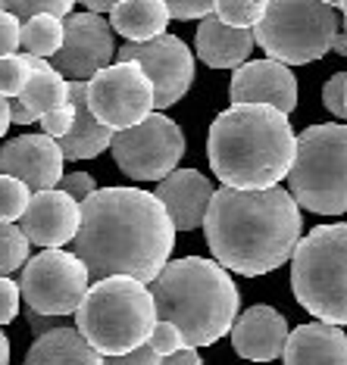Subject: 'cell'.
I'll return each instance as SVG.
<instances>
[{"label": "cell", "instance_id": "cell-17", "mask_svg": "<svg viewBox=\"0 0 347 365\" xmlns=\"http://www.w3.org/2000/svg\"><path fill=\"white\" fill-rule=\"evenodd\" d=\"M288 322L285 315L272 306H251L235 319L231 328V346L241 359L251 362H272L285 353L288 344Z\"/></svg>", "mask_w": 347, "mask_h": 365}, {"label": "cell", "instance_id": "cell-41", "mask_svg": "<svg viewBox=\"0 0 347 365\" xmlns=\"http://www.w3.org/2000/svg\"><path fill=\"white\" fill-rule=\"evenodd\" d=\"M13 125V115H10V97L0 94V138L6 135V128Z\"/></svg>", "mask_w": 347, "mask_h": 365}, {"label": "cell", "instance_id": "cell-12", "mask_svg": "<svg viewBox=\"0 0 347 365\" xmlns=\"http://www.w3.org/2000/svg\"><path fill=\"white\" fill-rule=\"evenodd\" d=\"M119 60H131L151 76L154 94H156V110H169L194 85V53L176 35H160L144 44H129L119 47Z\"/></svg>", "mask_w": 347, "mask_h": 365}, {"label": "cell", "instance_id": "cell-46", "mask_svg": "<svg viewBox=\"0 0 347 365\" xmlns=\"http://www.w3.org/2000/svg\"><path fill=\"white\" fill-rule=\"evenodd\" d=\"M4 6H6V0H0V10H4Z\"/></svg>", "mask_w": 347, "mask_h": 365}, {"label": "cell", "instance_id": "cell-48", "mask_svg": "<svg viewBox=\"0 0 347 365\" xmlns=\"http://www.w3.org/2000/svg\"><path fill=\"white\" fill-rule=\"evenodd\" d=\"M26 365H29V362H26Z\"/></svg>", "mask_w": 347, "mask_h": 365}, {"label": "cell", "instance_id": "cell-18", "mask_svg": "<svg viewBox=\"0 0 347 365\" xmlns=\"http://www.w3.org/2000/svg\"><path fill=\"white\" fill-rule=\"evenodd\" d=\"M154 194L160 197L163 206L169 210L178 231H194L197 225H203L216 190H213L210 178L201 175L197 169H176L172 175L156 181Z\"/></svg>", "mask_w": 347, "mask_h": 365}, {"label": "cell", "instance_id": "cell-21", "mask_svg": "<svg viewBox=\"0 0 347 365\" xmlns=\"http://www.w3.org/2000/svg\"><path fill=\"white\" fill-rule=\"evenodd\" d=\"M253 44V29H235L226 26L219 16H206L197 26V56L210 66V69H238L247 63Z\"/></svg>", "mask_w": 347, "mask_h": 365}, {"label": "cell", "instance_id": "cell-8", "mask_svg": "<svg viewBox=\"0 0 347 365\" xmlns=\"http://www.w3.org/2000/svg\"><path fill=\"white\" fill-rule=\"evenodd\" d=\"M338 31V13L326 0H269L253 38L272 60L303 66L332 51Z\"/></svg>", "mask_w": 347, "mask_h": 365}, {"label": "cell", "instance_id": "cell-3", "mask_svg": "<svg viewBox=\"0 0 347 365\" xmlns=\"http://www.w3.org/2000/svg\"><path fill=\"white\" fill-rule=\"evenodd\" d=\"M297 138L288 113L269 103H231L206 135L210 169L226 187L263 190L288 178Z\"/></svg>", "mask_w": 347, "mask_h": 365}, {"label": "cell", "instance_id": "cell-26", "mask_svg": "<svg viewBox=\"0 0 347 365\" xmlns=\"http://www.w3.org/2000/svg\"><path fill=\"white\" fill-rule=\"evenodd\" d=\"M29 247L31 240L19 222H0V275H13V272L26 269Z\"/></svg>", "mask_w": 347, "mask_h": 365}, {"label": "cell", "instance_id": "cell-34", "mask_svg": "<svg viewBox=\"0 0 347 365\" xmlns=\"http://www.w3.org/2000/svg\"><path fill=\"white\" fill-rule=\"evenodd\" d=\"M22 47V19L10 10H0V56H10Z\"/></svg>", "mask_w": 347, "mask_h": 365}, {"label": "cell", "instance_id": "cell-24", "mask_svg": "<svg viewBox=\"0 0 347 365\" xmlns=\"http://www.w3.org/2000/svg\"><path fill=\"white\" fill-rule=\"evenodd\" d=\"M169 19L172 13L166 0H119L110 10L113 31H119L131 44H144V41L166 35Z\"/></svg>", "mask_w": 347, "mask_h": 365}, {"label": "cell", "instance_id": "cell-33", "mask_svg": "<svg viewBox=\"0 0 347 365\" xmlns=\"http://www.w3.org/2000/svg\"><path fill=\"white\" fill-rule=\"evenodd\" d=\"M72 122H76V106H72V101L66 103V106H56V110L41 115V128H44V135H51L56 140L69 135Z\"/></svg>", "mask_w": 347, "mask_h": 365}, {"label": "cell", "instance_id": "cell-6", "mask_svg": "<svg viewBox=\"0 0 347 365\" xmlns=\"http://www.w3.org/2000/svg\"><path fill=\"white\" fill-rule=\"evenodd\" d=\"M297 303L326 325H347V225H319L291 256Z\"/></svg>", "mask_w": 347, "mask_h": 365}, {"label": "cell", "instance_id": "cell-5", "mask_svg": "<svg viewBox=\"0 0 347 365\" xmlns=\"http://www.w3.org/2000/svg\"><path fill=\"white\" fill-rule=\"evenodd\" d=\"M156 322L154 290L129 275L94 281L76 312L79 331L101 356H122L144 346Z\"/></svg>", "mask_w": 347, "mask_h": 365}, {"label": "cell", "instance_id": "cell-13", "mask_svg": "<svg viewBox=\"0 0 347 365\" xmlns=\"http://www.w3.org/2000/svg\"><path fill=\"white\" fill-rule=\"evenodd\" d=\"M116 41L113 26L101 13H69L66 16V41L60 53L51 60L56 72H63L69 81H88L101 69L113 63Z\"/></svg>", "mask_w": 347, "mask_h": 365}, {"label": "cell", "instance_id": "cell-44", "mask_svg": "<svg viewBox=\"0 0 347 365\" xmlns=\"http://www.w3.org/2000/svg\"><path fill=\"white\" fill-rule=\"evenodd\" d=\"M338 10L344 13V19H347V0H341V6H338Z\"/></svg>", "mask_w": 347, "mask_h": 365}, {"label": "cell", "instance_id": "cell-11", "mask_svg": "<svg viewBox=\"0 0 347 365\" xmlns=\"http://www.w3.org/2000/svg\"><path fill=\"white\" fill-rule=\"evenodd\" d=\"M88 106L113 131L131 128L156 110L154 81L131 60L110 63L94 78H88Z\"/></svg>", "mask_w": 347, "mask_h": 365}, {"label": "cell", "instance_id": "cell-45", "mask_svg": "<svg viewBox=\"0 0 347 365\" xmlns=\"http://www.w3.org/2000/svg\"><path fill=\"white\" fill-rule=\"evenodd\" d=\"M326 4H332V6H341V0H326Z\"/></svg>", "mask_w": 347, "mask_h": 365}, {"label": "cell", "instance_id": "cell-2", "mask_svg": "<svg viewBox=\"0 0 347 365\" xmlns=\"http://www.w3.org/2000/svg\"><path fill=\"white\" fill-rule=\"evenodd\" d=\"M206 244L219 265L244 278L269 275L285 265L301 244V203L285 187L241 190L226 187L213 194L203 219Z\"/></svg>", "mask_w": 347, "mask_h": 365}, {"label": "cell", "instance_id": "cell-19", "mask_svg": "<svg viewBox=\"0 0 347 365\" xmlns=\"http://www.w3.org/2000/svg\"><path fill=\"white\" fill-rule=\"evenodd\" d=\"M31 66H35V72H31L26 91L10 101V115L16 125L41 122L44 113L69 103V78L63 72H56L51 60H44V56H31Z\"/></svg>", "mask_w": 347, "mask_h": 365}, {"label": "cell", "instance_id": "cell-43", "mask_svg": "<svg viewBox=\"0 0 347 365\" xmlns=\"http://www.w3.org/2000/svg\"><path fill=\"white\" fill-rule=\"evenodd\" d=\"M0 365H10V337L0 331Z\"/></svg>", "mask_w": 347, "mask_h": 365}, {"label": "cell", "instance_id": "cell-39", "mask_svg": "<svg viewBox=\"0 0 347 365\" xmlns=\"http://www.w3.org/2000/svg\"><path fill=\"white\" fill-rule=\"evenodd\" d=\"M26 319H29L31 331H35V337L47 334V331H54V328H60V325H69V315H44V312L29 309V306H26Z\"/></svg>", "mask_w": 347, "mask_h": 365}, {"label": "cell", "instance_id": "cell-20", "mask_svg": "<svg viewBox=\"0 0 347 365\" xmlns=\"http://www.w3.org/2000/svg\"><path fill=\"white\" fill-rule=\"evenodd\" d=\"M285 365H347V334L341 325H326V322H310L288 334Z\"/></svg>", "mask_w": 347, "mask_h": 365}, {"label": "cell", "instance_id": "cell-30", "mask_svg": "<svg viewBox=\"0 0 347 365\" xmlns=\"http://www.w3.org/2000/svg\"><path fill=\"white\" fill-rule=\"evenodd\" d=\"M72 6H76V0H6L4 10H10L13 16H19L22 22L31 19V16H41V13H51V16H66L72 13Z\"/></svg>", "mask_w": 347, "mask_h": 365}, {"label": "cell", "instance_id": "cell-38", "mask_svg": "<svg viewBox=\"0 0 347 365\" xmlns=\"http://www.w3.org/2000/svg\"><path fill=\"white\" fill-rule=\"evenodd\" d=\"M60 187L66 190L69 197H76L79 203H85L91 194L97 190V185H94V178L88 175V172H69V175H63V181H60Z\"/></svg>", "mask_w": 347, "mask_h": 365}, {"label": "cell", "instance_id": "cell-10", "mask_svg": "<svg viewBox=\"0 0 347 365\" xmlns=\"http://www.w3.org/2000/svg\"><path fill=\"white\" fill-rule=\"evenodd\" d=\"M91 287V272L79 253L41 250L22 269V303L44 315H76Z\"/></svg>", "mask_w": 347, "mask_h": 365}, {"label": "cell", "instance_id": "cell-9", "mask_svg": "<svg viewBox=\"0 0 347 365\" xmlns=\"http://www.w3.org/2000/svg\"><path fill=\"white\" fill-rule=\"evenodd\" d=\"M113 160L135 181H163L178 169L185 156V135L163 110H154L144 122L113 135Z\"/></svg>", "mask_w": 347, "mask_h": 365}, {"label": "cell", "instance_id": "cell-7", "mask_svg": "<svg viewBox=\"0 0 347 365\" xmlns=\"http://www.w3.org/2000/svg\"><path fill=\"white\" fill-rule=\"evenodd\" d=\"M288 190L301 210L319 215L347 212V125H310L297 135L294 165L288 172Z\"/></svg>", "mask_w": 347, "mask_h": 365}, {"label": "cell", "instance_id": "cell-32", "mask_svg": "<svg viewBox=\"0 0 347 365\" xmlns=\"http://www.w3.org/2000/svg\"><path fill=\"white\" fill-rule=\"evenodd\" d=\"M322 103L335 119H347V72H335L322 88Z\"/></svg>", "mask_w": 347, "mask_h": 365}, {"label": "cell", "instance_id": "cell-35", "mask_svg": "<svg viewBox=\"0 0 347 365\" xmlns=\"http://www.w3.org/2000/svg\"><path fill=\"white\" fill-rule=\"evenodd\" d=\"M19 303H22L19 284H13L6 275H0V328L10 325L16 315H19Z\"/></svg>", "mask_w": 347, "mask_h": 365}, {"label": "cell", "instance_id": "cell-31", "mask_svg": "<svg viewBox=\"0 0 347 365\" xmlns=\"http://www.w3.org/2000/svg\"><path fill=\"white\" fill-rule=\"evenodd\" d=\"M147 344L154 346L160 356H172V353H178L181 346H185V337H181V331H178V325H172V322H166V319H160L154 325V331H151V337H147Z\"/></svg>", "mask_w": 347, "mask_h": 365}, {"label": "cell", "instance_id": "cell-37", "mask_svg": "<svg viewBox=\"0 0 347 365\" xmlns=\"http://www.w3.org/2000/svg\"><path fill=\"white\" fill-rule=\"evenodd\" d=\"M104 365H163V356L154 350L151 344L138 346L131 353H122V356H104Z\"/></svg>", "mask_w": 347, "mask_h": 365}, {"label": "cell", "instance_id": "cell-25", "mask_svg": "<svg viewBox=\"0 0 347 365\" xmlns=\"http://www.w3.org/2000/svg\"><path fill=\"white\" fill-rule=\"evenodd\" d=\"M63 41H66V19H60V16L41 13L22 22V51L31 56L54 60L60 53Z\"/></svg>", "mask_w": 347, "mask_h": 365}, {"label": "cell", "instance_id": "cell-27", "mask_svg": "<svg viewBox=\"0 0 347 365\" xmlns=\"http://www.w3.org/2000/svg\"><path fill=\"white\" fill-rule=\"evenodd\" d=\"M269 0H216L213 16H219L226 26L235 29H257V22L266 13Z\"/></svg>", "mask_w": 347, "mask_h": 365}, {"label": "cell", "instance_id": "cell-28", "mask_svg": "<svg viewBox=\"0 0 347 365\" xmlns=\"http://www.w3.org/2000/svg\"><path fill=\"white\" fill-rule=\"evenodd\" d=\"M31 194L35 190L26 181L0 172V222H19L31 203Z\"/></svg>", "mask_w": 347, "mask_h": 365}, {"label": "cell", "instance_id": "cell-42", "mask_svg": "<svg viewBox=\"0 0 347 365\" xmlns=\"http://www.w3.org/2000/svg\"><path fill=\"white\" fill-rule=\"evenodd\" d=\"M79 4H85L91 13H110L119 0H79Z\"/></svg>", "mask_w": 347, "mask_h": 365}, {"label": "cell", "instance_id": "cell-36", "mask_svg": "<svg viewBox=\"0 0 347 365\" xmlns=\"http://www.w3.org/2000/svg\"><path fill=\"white\" fill-rule=\"evenodd\" d=\"M172 19H206L216 0H166Z\"/></svg>", "mask_w": 347, "mask_h": 365}, {"label": "cell", "instance_id": "cell-1", "mask_svg": "<svg viewBox=\"0 0 347 365\" xmlns=\"http://www.w3.org/2000/svg\"><path fill=\"white\" fill-rule=\"evenodd\" d=\"M176 231L169 210L151 190L97 187L81 203V228L72 244L94 281L129 275L154 284L169 265Z\"/></svg>", "mask_w": 347, "mask_h": 365}, {"label": "cell", "instance_id": "cell-23", "mask_svg": "<svg viewBox=\"0 0 347 365\" xmlns=\"http://www.w3.org/2000/svg\"><path fill=\"white\" fill-rule=\"evenodd\" d=\"M29 365H104V356L91 346L79 325H60L47 334L35 337L26 356Z\"/></svg>", "mask_w": 347, "mask_h": 365}, {"label": "cell", "instance_id": "cell-22", "mask_svg": "<svg viewBox=\"0 0 347 365\" xmlns=\"http://www.w3.org/2000/svg\"><path fill=\"white\" fill-rule=\"evenodd\" d=\"M69 101L76 106V122L69 135L60 138V147L66 160H94L104 150H110L116 131L104 125L88 106V81H69Z\"/></svg>", "mask_w": 347, "mask_h": 365}, {"label": "cell", "instance_id": "cell-15", "mask_svg": "<svg viewBox=\"0 0 347 365\" xmlns=\"http://www.w3.org/2000/svg\"><path fill=\"white\" fill-rule=\"evenodd\" d=\"M19 225L31 244H38L41 250H56V247H66L69 240H76L81 228V203L66 194L63 187L35 190Z\"/></svg>", "mask_w": 347, "mask_h": 365}, {"label": "cell", "instance_id": "cell-29", "mask_svg": "<svg viewBox=\"0 0 347 365\" xmlns=\"http://www.w3.org/2000/svg\"><path fill=\"white\" fill-rule=\"evenodd\" d=\"M31 72V56L29 53H10V56H0V94L4 97H19L26 91Z\"/></svg>", "mask_w": 347, "mask_h": 365}, {"label": "cell", "instance_id": "cell-47", "mask_svg": "<svg viewBox=\"0 0 347 365\" xmlns=\"http://www.w3.org/2000/svg\"><path fill=\"white\" fill-rule=\"evenodd\" d=\"M344 31H347V19H344Z\"/></svg>", "mask_w": 347, "mask_h": 365}, {"label": "cell", "instance_id": "cell-40", "mask_svg": "<svg viewBox=\"0 0 347 365\" xmlns=\"http://www.w3.org/2000/svg\"><path fill=\"white\" fill-rule=\"evenodd\" d=\"M163 365H203V359L197 353V346H181L178 353L163 356Z\"/></svg>", "mask_w": 347, "mask_h": 365}, {"label": "cell", "instance_id": "cell-16", "mask_svg": "<svg viewBox=\"0 0 347 365\" xmlns=\"http://www.w3.org/2000/svg\"><path fill=\"white\" fill-rule=\"evenodd\" d=\"M231 103H269L282 113H291L297 106V78L291 66L272 60H247L238 66L228 85Z\"/></svg>", "mask_w": 347, "mask_h": 365}, {"label": "cell", "instance_id": "cell-14", "mask_svg": "<svg viewBox=\"0 0 347 365\" xmlns=\"http://www.w3.org/2000/svg\"><path fill=\"white\" fill-rule=\"evenodd\" d=\"M63 147L51 135H19L0 144V172L26 181L31 190H51L63 181Z\"/></svg>", "mask_w": 347, "mask_h": 365}, {"label": "cell", "instance_id": "cell-4", "mask_svg": "<svg viewBox=\"0 0 347 365\" xmlns=\"http://www.w3.org/2000/svg\"><path fill=\"white\" fill-rule=\"evenodd\" d=\"M154 303L160 319L178 325L185 346H210L231 334L238 312V287L216 259H172L154 278Z\"/></svg>", "mask_w": 347, "mask_h": 365}]
</instances>
